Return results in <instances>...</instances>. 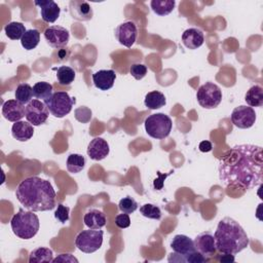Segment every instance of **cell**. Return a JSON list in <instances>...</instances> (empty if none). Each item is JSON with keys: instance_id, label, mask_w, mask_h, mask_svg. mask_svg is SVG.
<instances>
[{"instance_id": "1", "label": "cell", "mask_w": 263, "mask_h": 263, "mask_svg": "<svg viewBox=\"0 0 263 263\" xmlns=\"http://www.w3.org/2000/svg\"><path fill=\"white\" fill-rule=\"evenodd\" d=\"M219 179L224 186L250 190L261 185L263 174L262 147L240 144L230 148L219 159Z\"/></svg>"}, {"instance_id": "2", "label": "cell", "mask_w": 263, "mask_h": 263, "mask_svg": "<svg viewBox=\"0 0 263 263\" xmlns=\"http://www.w3.org/2000/svg\"><path fill=\"white\" fill-rule=\"evenodd\" d=\"M15 196L25 209L33 212L52 210L55 202V191L49 181L39 177H29L23 180L16 190Z\"/></svg>"}, {"instance_id": "3", "label": "cell", "mask_w": 263, "mask_h": 263, "mask_svg": "<svg viewBox=\"0 0 263 263\" xmlns=\"http://www.w3.org/2000/svg\"><path fill=\"white\" fill-rule=\"evenodd\" d=\"M216 249L222 254L235 255L245 250L250 239L241 225L230 217L219 221L214 233Z\"/></svg>"}, {"instance_id": "4", "label": "cell", "mask_w": 263, "mask_h": 263, "mask_svg": "<svg viewBox=\"0 0 263 263\" xmlns=\"http://www.w3.org/2000/svg\"><path fill=\"white\" fill-rule=\"evenodd\" d=\"M10 226L14 235L22 239L33 238L40 227L39 218L33 211L20 209L10 220Z\"/></svg>"}, {"instance_id": "5", "label": "cell", "mask_w": 263, "mask_h": 263, "mask_svg": "<svg viewBox=\"0 0 263 263\" xmlns=\"http://www.w3.org/2000/svg\"><path fill=\"white\" fill-rule=\"evenodd\" d=\"M145 130L153 139L162 140L166 138L173 127L171 117L164 113H156L149 115L144 122Z\"/></svg>"}, {"instance_id": "6", "label": "cell", "mask_w": 263, "mask_h": 263, "mask_svg": "<svg viewBox=\"0 0 263 263\" xmlns=\"http://www.w3.org/2000/svg\"><path fill=\"white\" fill-rule=\"evenodd\" d=\"M75 102V98H71L67 91H55L44 101L51 115L57 118H63L68 115Z\"/></svg>"}, {"instance_id": "7", "label": "cell", "mask_w": 263, "mask_h": 263, "mask_svg": "<svg viewBox=\"0 0 263 263\" xmlns=\"http://www.w3.org/2000/svg\"><path fill=\"white\" fill-rule=\"evenodd\" d=\"M103 235L104 232L101 229L82 230L76 235L75 246L83 253H93L102 247Z\"/></svg>"}, {"instance_id": "8", "label": "cell", "mask_w": 263, "mask_h": 263, "mask_svg": "<svg viewBox=\"0 0 263 263\" xmlns=\"http://www.w3.org/2000/svg\"><path fill=\"white\" fill-rule=\"evenodd\" d=\"M196 99L202 108L214 109L218 107L222 101V90L217 84L209 81L198 87Z\"/></svg>"}, {"instance_id": "9", "label": "cell", "mask_w": 263, "mask_h": 263, "mask_svg": "<svg viewBox=\"0 0 263 263\" xmlns=\"http://www.w3.org/2000/svg\"><path fill=\"white\" fill-rule=\"evenodd\" d=\"M49 110L45 103L39 100H32L26 106L25 117L33 126H39L47 120Z\"/></svg>"}, {"instance_id": "10", "label": "cell", "mask_w": 263, "mask_h": 263, "mask_svg": "<svg viewBox=\"0 0 263 263\" xmlns=\"http://www.w3.org/2000/svg\"><path fill=\"white\" fill-rule=\"evenodd\" d=\"M114 35L121 45L129 48L134 45L138 37L137 24L130 20L124 21L116 27Z\"/></svg>"}, {"instance_id": "11", "label": "cell", "mask_w": 263, "mask_h": 263, "mask_svg": "<svg viewBox=\"0 0 263 263\" xmlns=\"http://www.w3.org/2000/svg\"><path fill=\"white\" fill-rule=\"evenodd\" d=\"M231 122L238 128H250L256 121V112L253 107L240 105L235 107L231 113Z\"/></svg>"}, {"instance_id": "12", "label": "cell", "mask_w": 263, "mask_h": 263, "mask_svg": "<svg viewBox=\"0 0 263 263\" xmlns=\"http://www.w3.org/2000/svg\"><path fill=\"white\" fill-rule=\"evenodd\" d=\"M44 37L49 46L60 49L68 44L70 33L62 26H50L44 31Z\"/></svg>"}, {"instance_id": "13", "label": "cell", "mask_w": 263, "mask_h": 263, "mask_svg": "<svg viewBox=\"0 0 263 263\" xmlns=\"http://www.w3.org/2000/svg\"><path fill=\"white\" fill-rule=\"evenodd\" d=\"M193 242L195 250L208 259L213 257L217 252L215 237L211 231H203L197 234Z\"/></svg>"}, {"instance_id": "14", "label": "cell", "mask_w": 263, "mask_h": 263, "mask_svg": "<svg viewBox=\"0 0 263 263\" xmlns=\"http://www.w3.org/2000/svg\"><path fill=\"white\" fill-rule=\"evenodd\" d=\"M70 14L73 18L81 22H86L92 18L93 11L90 4L86 1L71 0L69 3Z\"/></svg>"}, {"instance_id": "15", "label": "cell", "mask_w": 263, "mask_h": 263, "mask_svg": "<svg viewBox=\"0 0 263 263\" xmlns=\"http://www.w3.org/2000/svg\"><path fill=\"white\" fill-rule=\"evenodd\" d=\"M26 114V107L16 100H8L2 106V115L11 122L20 121Z\"/></svg>"}, {"instance_id": "16", "label": "cell", "mask_w": 263, "mask_h": 263, "mask_svg": "<svg viewBox=\"0 0 263 263\" xmlns=\"http://www.w3.org/2000/svg\"><path fill=\"white\" fill-rule=\"evenodd\" d=\"M86 152L90 159L96 161L102 160L106 158L110 152L109 144L103 138H100V137L95 138L89 142Z\"/></svg>"}, {"instance_id": "17", "label": "cell", "mask_w": 263, "mask_h": 263, "mask_svg": "<svg viewBox=\"0 0 263 263\" xmlns=\"http://www.w3.org/2000/svg\"><path fill=\"white\" fill-rule=\"evenodd\" d=\"M35 5L39 6L41 18L45 23H54L61 13V8L53 0L35 1Z\"/></svg>"}, {"instance_id": "18", "label": "cell", "mask_w": 263, "mask_h": 263, "mask_svg": "<svg viewBox=\"0 0 263 263\" xmlns=\"http://www.w3.org/2000/svg\"><path fill=\"white\" fill-rule=\"evenodd\" d=\"M171 248L175 253L182 256L184 258V261H185V256L196 251L194 248L193 240L185 234L175 235L171 241Z\"/></svg>"}, {"instance_id": "19", "label": "cell", "mask_w": 263, "mask_h": 263, "mask_svg": "<svg viewBox=\"0 0 263 263\" xmlns=\"http://www.w3.org/2000/svg\"><path fill=\"white\" fill-rule=\"evenodd\" d=\"M116 79L114 70H99L92 74V82L100 90H108L113 87Z\"/></svg>"}, {"instance_id": "20", "label": "cell", "mask_w": 263, "mask_h": 263, "mask_svg": "<svg viewBox=\"0 0 263 263\" xmlns=\"http://www.w3.org/2000/svg\"><path fill=\"white\" fill-rule=\"evenodd\" d=\"M203 33L197 28H189L182 34V42L189 49H197L203 44Z\"/></svg>"}, {"instance_id": "21", "label": "cell", "mask_w": 263, "mask_h": 263, "mask_svg": "<svg viewBox=\"0 0 263 263\" xmlns=\"http://www.w3.org/2000/svg\"><path fill=\"white\" fill-rule=\"evenodd\" d=\"M12 137L18 142H26L34 135V127L29 121H16L11 127Z\"/></svg>"}, {"instance_id": "22", "label": "cell", "mask_w": 263, "mask_h": 263, "mask_svg": "<svg viewBox=\"0 0 263 263\" xmlns=\"http://www.w3.org/2000/svg\"><path fill=\"white\" fill-rule=\"evenodd\" d=\"M84 224L90 229H101L106 225L105 214L97 209L88 210L83 217Z\"/></svg>"}, {"instance_id": "23", "label": "cell", "mask_w": 263, "mask_h": 263, "mask_svg": "<svg viewBox=\"0 0 263 263\" xmlns=\"http://www.w3.org/2000/svg\"><path fill=\"white\" fill-rule=\"evenodd\" d=\"M245 100L250 107L263 106V88L259 84H255L249 88L245 96Z\"/></svg>"}, {"instance_id": "24", "label": "cell", "mask_w": 263, "mask_h": 263, "mask_svg": "<svg viewBox=\"0 0 263 263\" xmlns=\"http://www.w3.org/2000/svg\"><path fill=\"white\" fill-rule=\"evenodd\" d=\"M166 104L165 97L158 90H152L145 96L144 105L150 110H156L163 107Z\"/></svg>"}, {"instance_id": "25", "label": "cell", "mask_w": 263, "mask_h": 263, "mask_svg": "<svg viewBox=\"0 0 263 263\" xmlns=\"http://www.w3.org/2000/svg\"><path fill=\"white\" fill-rule=\"evenodd\" d=\"M53 253L49 248L40 247L34 249L29 256L30 263H41V262H52Z\"/></svg>"}, {"instance_id": "26", "label": "cell", "mask_w": 263, "mask_h": 263, "mask_svg": "<svg viewBox=\"0 0 263 263\" xmlns=\"http://www.w3.org/2000/svg\"><path fill=\"white\" fill-rule=\"evenodd\" d=\"M176 2L175 0H152L150 2V6L152 10L161 16L170 14L175 8Z\"/></svg>"}, {"instance_id": "27", "label": "cell", "mask_w": 263, "mask_h": 263, "mask_svg": "<svg viewBox=\"0 0 263 263\" xmlns=\"http://www.w3.org/2000/svg\"><path fill=\"white\" fill-rule=\"evenodd\" d=\"M40 41V33L37 29L27 30L21 39L22 46L27 50L34 49Z\"/></svg>"}, {"instance_id": "28", "label": "cell", "mask_w": 263, "mask_h": 263, "mask_svg": "<svg viewBox=\"0 0 263 263\" xmlns=\"http://www.w3.org/2000/svg\"><path fill=\"white\" fill-rule=\"evenodd\" d=\"M85 166V158L81 154L72 153L67 157L66 161V167L68 172L72 174H77L81 172Z\"/></svg>"}, {"instance_id": "29", "label": "cell", "mask_w": 263, "mask_h": 263, "mask_svg": "<svg viewBox=\"0 0 263 263\" xmlns=\"http://www.w3.org/2000/svg\"><path fill=\"white\" fill-rule=\"evenodd\" d=\"M25 25L20 22H10L4 27V32L6 36L11 40L22 39L24 34L26 33Z\"/></svg>"}, {"instance_id": "30", "label": "cell", "mask_w": 263, "mask_h": 263, "mask_svg": "<svg viewBox=\"0 0 263 263\" xmlns=\"http://www.w3.org/2000/svg\"><path fill=\"white\" fill-rule=\"evenodd\" d=\"M15 100L22 104H28L33 100V87L28 83H21L15 88Z\"/></svg>"}, {"instance_id": "31", "label": "cell", "mask_w": 263, "mask_h": 263, "mask_svg": "<svg viewBox=\"0 0 263 263\" xmlns=\"http://www.w3.org/2000/svg\"><path fill=\"white\" fill-rule=\"evenodd\" d=\"M52 89H53L52 85L46 81H39L33 85L34 97L36 99H40L43 101L50 98V96L53 93Z\"/></svg>"}, {"instance_id": "32", "label": "cell", "mask_w": 263, "mask_h": 263, "mask_svg": "<svg viewBox=\"0 0 263 263\" xmlns=\"http://www.w3.org/2000/svg\"><path fill=\"white\" fill-rule=\"evenodd\" d=\"M57 79L61 85H70L75 79V71L69 66H61L57 70Z\"/></svg>"}, {"instance_id": "33", "label": "cell", "mask_w": 263, "mask_h": 263, "mask_svg": "<svg viewBox=\"0 0 263 263\" xmlns=\"http://www.w3.org/2000/svg\"><path fill=\"white\" fill-rule=\"evenodd\" d=\"M140 213L149 219L159 220L161 218V211L160 209L153 204V203H145L140 208Z\"/></svg>"}, {"instance_id": "34", "label": "cell", "mask_w": 263, "mask_h": 263, "mask_svg": "<svg viewBox=\"0 0 263 263\" xmlns=\"http://www.w3.org/2000/svg\"><path fill=\"white\" fill-rule=\"evenodd\" d=\"M118 209L125 214H132L138 209V202L132 196H125L119 200Z\"/></svg>"}, {"instance_id": "35", "label": "cell", "mask_w": 263, "mask_h": 263, "mask_svg": "<svg viewBox=\"0 0 263 263\" xmlns=\"http://www.w3.org/2000/svg\"><path fill=\"white\" fill-rule=\"evenodd\" d=\"M69 212H70V209L62 203H59L58 204V208L54 212V218L61 222L62 224H65L69 218H70V215H69Z\"/></svg>"}, {"instance_id": "36", "label": "cell", "mask_w": 263, "mask_h": 263, "mask_svg": "<svg viewBox=\"0 0 263 263\" xmlns=\"http://www.w3.org/2000/svg\"><path fill=\"white\" fill-rule=\"evenodd\" d=\"M129 73L135 79L141 80L147 74V67L143 64H133L129 68Z\"/></svg>"}, {"instance_id": "37", "label": "cell", "mask_w": 263, "mask_h": 263, "mask_svg": "<svg viewBox=\"0 0 263 263\" xmlns=\"http://www.w3.org/2000/svg\"><path fill=\"white\" fill-rule=\"evenodd\" d=\"M208 261L209 259L205 258L203 255H201L197 251H194L188 254L187 256H185V262H189V263H205Z\"/></svg>"}, {"instance_id": "38", "label": "cell", "mask_w": 263, "mask_h": 263, "mask_svg": "<svg viewBox=\"0 0 263 263\" xmlns=\"http://www.w3.org/2000/svg\"><path fill=\"white\" fill-rule=\"evenodd\" d=\"M115 225L118 227V228H127L129 225H130V219H129V216L128 214H125V213H122V214H119L115 217Z\"/></svg>"}, {"instance_id": "39", "label": "cell", "mask_w": 263, "mask_h": 263, "mask_svg": "<svg viewBox=\"0 0 263 263\" xmlns=\"http://www.w3.org/2000/svg\"><path fill=\"white\" fill-rule=\"evenodd\" d=\"M52 262H78V260L73 257L71 254H60L55 259L52 260Z\"/></svg>"}, {"instance_id": "40", "label": "cell", "mask_w": 263, "mask_h": 263, "mask_svg": "<svg viewBox=\"0 0 263 263\" xmlns=\"http://www.w3.org/2000/svg\"><path fill=\"white\" fill-rule=\"evenodd\" d=\"M198 148H199V150H200L201 152H210V151L212 150L213 146H212V143H211L210 141H206V140H205V141H202V142L199 143Z\"/></svg>"}, {"instance_id": "41", "label": "cell", "mask_w": 263, "mask_h": 263, "mask_svg": "<svg viewBox=\"0 0 263 263\" xmlns=\"http://www.w3.org/2000/svg\"><path fill=\"white\" fill-rule=\"evenodd\" d=\"M218 260L220 262H233L234 257L232 254H223L221 257L218 258Z\"/></svg>"}]
</instances>
